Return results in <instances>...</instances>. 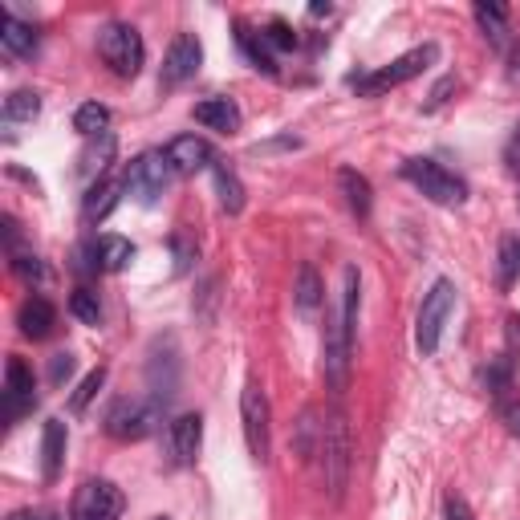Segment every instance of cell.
<instances>
[{
    "instance_id": "5",
    "label": "cell",
    "mask_w": 520,
    "mask_h": 520,
    "mask_svg": "<svg viewBox=\"0 0 520 520\" xmlns=\"http://www.w3.org/2000/svg\"><path fill=\"white\" fill-rule=\"evenodd\" d=\"M439 57V45H419V49H411V53H403V57H395L390 65H382V70H374V74H366V78H354V90L362 94V98H378V94H386V90H395V86H403V82H411V78H419L427 65Z\"/></svg>"
},
{
    "instance_id": "2",
    "label": "cell",
    "mask_w": 520,
    "mask_h": 520,
    "mask_svg": "<svg viewBox=\"0 0 520 520\" xmlns=\"http://www.w3.org/2000/svg\"><path fill=\"white\" fill-rule=\"evenodd\" d=\"M269 395L265 386L256 378L244 382L240 390V423H244V443H248V455L256 464H269V451H273V427H269Z\"/></svg>"
},
{
    "instance_id": "1",
    "label": "cell",
    "mask_w": 520,
    "mask_h": 520,
    "mask_svg": "<svg viewBox=\"0 0 520 520\" xmlns=\"http://www.w3.org/2000/svg\"><path fill=\"white\" fill-rule=\"evenodd\" d=\"M350 464H354V439H350V423L342 415V407H334L321 423V468H325V488L330 500L346 496L350 484Z\"/></svg>"
},
{
    "instance_id": "22",
    "label": "cell",
    "mask_w": 520,
    "mask_h": 520,
    "mask_svg": "<svg viewBox=\"0 0 520 520\" xmlns=\"http://www.w3.org/2000/svg\"><path fill=\"white\" fill-rule=\"evenodd\" d=\"M0 45H5L9 57H29L37 49V33L25 21H17L13 13H5L0 17Z\"/></svg>"
},
{
    "instance_id": "7",
    "label": "cell",
    "mask_w": 520,
    "mask_h": 520,
    "mask_svg": "<svg viewBox=\"0 0 520 520\" xmlns=\"http://www.w3.org/2000/svg\"><path fill=\"white\" fill-rule=\"evenodd\" d=\"M163 419V399H118L106 411V435L122 439V443H135L147 439Z\"/></svg>"
},
{
    "instance_id": "35",
    "label": "cell",
    "mask_w": 520,
    "mask_h": 520,
    "mask_svg": "<svg viewBox=\"0 0 520 520\" xmlns=\"http://www.w3.org/2000/svg\"><path fill=\"white\" fill-rule=\"evenodd\" d=\"M171 248H175V273H187V269H191V260H195V244L179 232V236L171 240Z\"/></svg>"
},
{
    "instance_id": "14",
    "label": "cell",
    "mask_w": 520,
    "mask_h": 520,
    "mask_svg": "<svg viewBox=\"0 0 520 520\" xmlns=\"http://www.w3.org/2000/svg\"><path fill=\"white\" fill-rule=\"evenodd\" d=\"M163 155H167V163H171L175 175H195L200 167L216 163V159H212V147H208L200 135H179V139H171Z\"/></svg>"
},
{
    "instance_id": "23",
    "label": "cell",
    "mask_w": 520,
    "mask_h": 520,
    "mask_svg": "<svg viewBox=\"0 0 520 520\" xmlns=\"http://www.w3.org/2000/svg\"><path fill=\"white\" fill-rule=\"evenodd\" d=\"M293 301H297V309H301V313L321 309V301H325V285H321V277H317V269H313V265H301V269H297Z\"/></svg>"
},
{
    "instance_id": "16",
    "label": "cell",
    "mask_w": 520,
    "mask_h": 520,
    "mask_svg": "<svg viewBox=\"0 0 520 520\" xmlns=\"http://www.w3.org/2000/svg\"><path fill=\"white\" fill-rule=\"evenodd\" d=\"M126 191V179H98V183H90V191H86V200H82V220L86 224H102L114 208H118V195Z\"/></svg>"
},
{
    "instance_id": "6",
    "label": "cell",
    "mask_w": 520,
    "mask_h": 520,
    "mask_svg": "<svg viewBox=\"0 0 520 520\" xmlns=\"http://www.w3.org/2000/svg\"><path fill=\"white\" fill-rule=\"evenodd\" d=\"M403 179L415 183L431 204H443V208H455V204H464L468 200V183L460 175H451L443 163L435 159H407L403 163Z\"/></svg>"
},
{
    "instance_id": "10",
    "label": "cell",
    "mask_w": 520,
    "mask_h": 520,
    "mask_svg": "<svg viewBox=\"0 0 520 520\" xmlns=\"http://www.w3.org/2000/svg\"><path fill=\"white\" fill-rule=\"evenodd\" d=\"M126 508L118 484L110 480H86L78 492H74V504H70V520H118Z\"/></svg>"
},
{
    "instance_id": "17",
    "label": "cell",
    "mask_w": 520,
    "mask_h": 520,
    "mask_svg": "<svg viewBox=\"0 0 520 520\" xmlns=\"http://www.w3.org/2000/svg\"><path fill=\"white\" fill-rule=\"evenodd\" d=\"M65 443H70V431H65V423H61V419H49V423H45V435H41V476H45V484H53V480L61 476Z\"/></svg>"
},
{
    "instance_id": "3",
    "label": "cell",
    "mask_w": 520,
    "mask_h": 520,
    "mask_svg": "<svg viewBox=\"0 0 520 520\" xmlns=\"http://www.w3.org/2000/svg\"><path fill=\"white\" fill-rule=\"evenodd\" d=\"M98 53L102 61L118 78H139L143 61H147V45H143V33L135 25H122V21H110L102 33H98Z\"/></svg>"
},
{
    "instance_id": "18",
    "label": "cell",
    "mask_w": 520,
    "mask_h": 520,
    "mask_svg": "<svg viewBox=\"0 0 520 520\" xmlns=\"http://www.w3.org/2000/svg\"><path fill=\"white\" fill-rule=\"evenodd\" d=\"M17 325H21V334H25V338L41 342V338H49V334H53V325H57V309H53L45 297H29V301L21 305V313H17Z\"/></svg>"
},
{
    "instance_id": "30",
    "label": "cell",
    "mask_w": 520,
    "mask_h": 520,
    "mask_svg": "<svg viewBox=\"0 0 520 520\" xmlns=\"http://www.w3.org/2000/svg\"><path fill=\"white\" fill-rule=\"evenodd\" d=\"M102 382H106V366H98V370H90V374L82 378V386L74 390V399H70V411H74V415H82V411L90 407V399L102 390Z\"/></svg>"
},
{
    "instance_id": "34",
    "label": "cell",
    "mask_w": 520,
    "mask_h": 520,
    "mask_svg": "<svg viewBox=\"0 0 520 520\" xmlns=\"http://www.w3.org/2000/svg\"><path fill=\"white\" fill-rule=\"evenodd\" d=\"M70 374H74V354H65V350H61V354L49 358V382H53V386H61Z\"/></svg>"
},
{
    "instance_id": "8",
    "label": "cell",
    "mask_w": 520,
    "mask_h": 520,
    "mask_svg": "<svg viewBox=\"0 0 520 520\" xmlns=\"http://www.w3.org/2000/svg\"><path fill=\"white\" fill-rule=\"evenodd\" d=\"M451 309H455V285L443 277V281H435L431 293L423 297L419 321H415V346H419L423 358H431V354L439 350V338H443V325H447Z\"/></svg>"
},
{
    "instance_id": "32",
    "label": "cell",
    "mask_w": 520,
    "mask_h": 520,
    "mask_svg": "<svg viewBox=\"0 0 520 520\" xmlns=\"http://www.w3.org/2000/svg\"><path fill=\"white\" fill-rule=\"evenodd\" d=\"M9 256H13V273L21 277V281H45V265L33 256V252H21V248H9Z\"/></svg>"
},
{
    "instance_id": "27",
    "label": "cell",
    "mask_w": 520,
    "mask_h": 520,
    "mask_svg": "<svg viewBox=\"0 0 520 520\" xmlns=\"http://www.w3.org/2000/svg\"><path fill=\"white\" fill-rule=\"evenodd\" d=\"M106 126H110V110L102 102H82L78 114H74V130H82L86 139H98L106 135Z\"/></svg>"
},
{
    "instance_id": "24",
    "label": "cell",
    "mask_w": 520,
    "mask_h": 520,
    "mask_svg": "<svg viewBox=\"0 0 520 520\" xmlns=\"http://www.w3.org/2000/svg\"><path fill=\"white\" fill-rule=\"evenodd\" d=\"M476 21H480V29L492 45H504V33H508V9L504 5H496V0H476Z\"/></svg>"
},
{
    "instance_id": "33",
    "label": "cell",
    "mask_w": 520,
    "mask_h": 520,
    "mask_svg": "<svg viewBox=\"0 0 520 520\" xmlns=\"http://www.w3.org/2000/svg\"><path fill=\"white\" fill-rule=\"evenodd\" d=\"M260 37L269 41V49H293V45H297V33H293L285 21H273L265 33H260Z\"/></svg>"
},
{
    "instance_id": "29",
    "label": "cell",
    "mask_w": 520,
    "mask_h": 520,
    "mask_svg": "<svg viewBox=\"0 0 520 520\" xmlns=\"http://www.w3.org/2000/svg\"><path fill=\"white\" fill-rule=\"evenodd\" d=\"M70 313H74L78 321H86V325H98V321H102V301H98V293H94V289H74Z\"/></svg>"
},
{
    "instance_id": "39",
    "label": "cell",
    "mask_w": 520,
    "mask_h": 520,
    "mask_svg": "<svg viewBox=\"0 0 520 520\" xmlns=\"http://www.w3.org/2000/svg\"><path fill=\"white\" fill-rule=\"evenodd\" d=\"M9 520H57L49 508H21V512H13Z\"/></svg>"
},
{
    "instance_id": "26",
    "label": "cell",
    "mask_w": 520,
    "mask_h": 520,
    "mask_svg": "<svg viewBox=\"0 0 520 520\" xmlns=\"http://www.w3.org/2000/svg\"><path fill=\"white\" fill-rule=\"evenodd\" d=\"M236 41H240V49L248 53V61L256 65V70H265V74H277V61H273V53H269V41L260 37V33H248L244 25L236 29Z\"/></svg>"
},
{
    "instance_id": "31",
    "label": "cell",
    "mask_w": 520,
    "mask_h": 520,
    "mask_svg": "<svg viewBox=\"0 0 520 520\" xmlns=\"http://www.w3.org/2000/svg\"><path fill=\"white\" fill-rule=\"evenodd\" d=\"M516 277H520V240L508 236V240L500 244V285L508 289Z\"/></svg>"
},
{
    "instance_id": "4",
    "label": "cell",
    "mask_w": 520,
    "mask_h": 520,
    "mask_svg": "<svg viewBox=\"0 0 520 520\" xmlns=\"http://www.w3.org/2000/svg\"><path fill=\"white\" fill-rule=\"evenodd\" d=\"M350 325L342 317V301L334 309H325V338H321V370H325V382H330L334 395L346 390V378H350Z\"/></svg>"
},
{
    "instance_id": "36",
    "label": "cell",
    "mask_w": 520,
    "mask_h": 520,
    "mask_svg": "<svg viewBox=\"0 0 520 520\" xmlns=\"http://www.w3.org/2000/svg\"><path fill=\"white\" fill-rule=\"evenodd\" d=\"M443 516H447V520H476L472 508H468V500H464V496H455V492L443 500Z\"/></svg>"
},
{
    "instance_id": "19",
    "label": "cell",
    "mask_w": 520,
    "mask_h": 520,
    "mask_svg": "<svg viewBox=\"0 0 520 520\" xmlns=\"http://www.w3.org/2000/svg\"><path fill=\"white\" fill-rule=\"evenodd\" d=\"M114 151H118V143H114V135L106 130V135H98V139H90L86 143V151L78 155V175H86V179H106V171H110V163H114Z\"/></svg>"
},
{
    "instance_id": "13",
    "label": "cell",
    "mask_w": 520,
    "mask_h": 520,
    "mask_svg": "<svg viewBox=\"0 0 520 520\" xmlns=\"http://www.w3.org/2000/svg\"><path fill=\"white\" fill-rule=\"evenodd\" d=\"M200 443H204V419H200V415H179V419H171V427H167L171 464L191 468L195 455H200Z\"/></svg>"
},
{
    "instance_id": "40",
    "label": "cell",
    "mask_w": 520,
    "mask_h": 520,
    "mask_svg": "<svg viewBox=\"0 0 520 520\" xmlns=\"http://www.w3.org/2000/svg\"><path fill=\"white\" fill-rule=\"evenodd\" d=\"M504 423H508V431L520 439V403H512V407H504Z\"/></svg>"
},
{
    "instance_id": "12",
    "label": "cell",
    "mask_w": 520,
    "mask_h": 520,
    "mask_svg": "<svg viewBox=\"0 0 520 520\" xmlns=\"http://www.w3.org/2000/svg\"><path fill=\"white\" fill-rule=\"evenodd\" d=\"M33 370L21 362V358H9L5 366V423H21L33 407H37V395H33Z\"/></svg>"
},
{
    "instance_id": "11",
    "label": "cell",
    "mask_w": 520,
    "mask_h": 520,
    "mask_svg": "<svg viewBox=\"0 0 520 520\" xmlns=\"http://www.w3.org/2000/svg\"><path fill=\"white\" fill-rule=\"evenodd\" d=\"M204 65V45L195 33H179L163 57V70H159V86L163 90H179L183 82H191L195 74H200Z\"/></svg>"
},
{
    "instance_id": "38",
    "label": "cell",
    "mask_w": 520,
    "mask_h": 520,
    "mask_svg": "<svg viewBox=\"0 0 520 520\" xmlns=\"http://www.w3.org/2000/svg\"><path fill=\"white\" fill-rule=\"evenodd\" d=\"M508 82L520 86V41L508 49Z\"/></svg>"
},
{
    "instance_id": "20",
    "label": "cell",
    "mask_w": 520,
    "mask_h": 520,
    "mask_svg": "<svg viewBox=\"0 0 520 520\" xmlns=\"http://www.w3.org/2000/svg\"><path fill=\"white\" fill-rule=\"evenodd\" d=\"M130 260H135V244L122 240V236H102L94 240V265L106 273H122Z\"/></svg>"
},
{
    "instance_id": "21",
    "label": "cell",
    "mask_w": 520,
    "mask_h": 520,
    "mask_svg": "<svg viewBox=\"0 0 520 520\" xmlns=\"http://www.w3.org/2000/svg\"><path fill=\"white\" fill-rule=\"evenodd\" d=\"M212 179H216V195H220V208L228 212V216H236V212H244V183H240V175L228 167V163H212Z\"/></svg>"
},
{
    "instance_id": "37",
    "label": "cell",
    "mask_w": 520,
    "mask_h": 520,
    "mask_svg": "<svg viewBox=\"0 0 520 520\" xmlns=\"http://www.w3.org/2000/svg\"><path fill=\"white\" fill-rule=\"evenodd\" d=\"M504 163H508V171L520 179V122H516V130H512L508 147H504Z\"/></svg>"
},
{
    "instance_id": "9",
    "label": "cell",
    "mask_w": 520,
    "mask_h": 520,
    "mask_svg": "<svg viewBox=\"0 0 520 520\" xmlns=\"http://www.w3.org/2000/svg\"><path fill=\"white\" fill-rule=\"evenodd\" d=\"M171 163H167V155L163 151H147V155H139L135 163L126 167V191L135 195V200L143 204V208H151V204H159V195L167 191V183H171Z\"/></svg>"
},
{
    "instance_id": "25",
    "label": "cell",
    "mask_w": 520,
    "mask_h": 520,
    "mask_svg": "<svg viewBox=\"0 0 520 520\" xmlns=\"http://www.w3.org/2000/svg\"><path fill=\"white\" fill-rule=\"evenodd\" d=\"M338 183H342V191H346V204H350V212L354 216H370V204H374V195H370V183H366V175H358V171H342L338 175Z\"/></svg>"
},
{
    "instance_id": "28",
    "label": "cell",
    "mask_w": 520,
    "mask_h": 520,
    "mask_svg": "<svg viewBox=\"0 0 520 520\" xmlns=\"http://www.w3.org/2000/svg\"><path fill=\"white\" fill-rule=\"evenodd\" d=\"M37 114H41V98L33 90H13L5 98V118L9 122H33Z\"/></svg>"
},
{
    "instance_id": "15",
    "label": "cell",
    "mask_w": 520,
    "mask_h": 520,
    "mask_svg": "<svg viewBox=\"0 0 520 520\" xmlns=\"http://www.w3.org/2000/svg\"><path fill=\"white\" fill-rule=\"evenodd\" d=\"M191 118L200 122V126H208V130H216V135H236L240 122H244V114H240V106L232 98H204V102H195Z\"/></svg>"
}]
</instances>
